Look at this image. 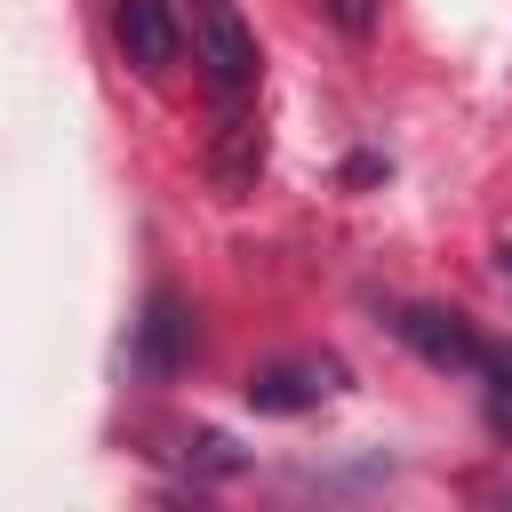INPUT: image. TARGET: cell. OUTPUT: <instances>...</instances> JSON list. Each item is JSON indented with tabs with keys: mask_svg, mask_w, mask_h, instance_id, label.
Listing matches in <instances>:
<instances>
[{
	"mask_svg": "<svg viewBox=\"0 0 512 512\" xmlns=\"http://www.w3.org/2000/svg\"><path fill=\"white\" fill-rule=\"evenodd\" d=\"M176 24L192 32V64L216 96V176L224 192H240L264 160V136H256V80H264V48L248 32V16L232 0H176Z\"/></svg>",
	"mask_w": 512,
	"mask_h": 512,
	"instance_id": "1",
	"label": "cell"
},
{
	"mask_svg": "<svg viewBox=\"0 0 512 512\" xmlns=\"http://www.w3.org/2000/svg\"><path fill=\"white\" fill-rule=\"evenodd\" d=\"M136 376L144 384H168L184 360H192V304L176 296V288H152L144 296V320H136Z\"/></svg>",
	"mask_w": 512,
	"mask_h": 512,
	"instance_id": "4",
	"label": "cell"
},
{
	"mask_svg": "<svg viewBox=\"0 0 512 512\" xmlns=\"http://www.w3.org/2000/svg\"><path fill=\"white\" fill-rule=\"evenodd\" d=\"M496 272H504V280H512V240H504V248H496Z\"/></svg>",
	"mask_w": 512,
	"mask_h": 512,
	"instance_id": "7",
	"label": "cell"
},
{
	"mask_svg": "<svg viewBox=\"0 0 512 512\" xmlns=\"http://www.w3.org/2000/svg\"><path fill=\"white\" fill-rule=\"evenodd\" d=\"M328 8V24L344 32V40H368L376 32V0H320Z\"/></svg>",
	"mask_w": 512,
	"mask_h": 512,
	"instance_id": "6",
	"label": "cell"
},
{
	"mask_svg": "<svg viewBox=\"0 0 512 512\" xmlns=\"http://www.w3.org/2000/svg\"><path fill=\"white\" fill-rule=\"evenodd\" d=\"M240 392H248L256 416H304V408H320L328 392H344V360H328V352H280V360L248 368Z\"/></svg>",
	"mask_w": 512,
	"mask_h": 512,
	"instance_id": "3",
	"label": "cell"
},
{
	"mask_svg": "<svg viewBox=\"0 0 512 512\" xmlns=\"http://www.w3.org/2000/svg\"><path fill=\"white\" fill-rule=\"evenodd\" d=\"M392 336H400L424 368H448V376H488V368H496V352L480 344V328H472L464 312H448V304H400V312H392Z\"/></svg>",
	"mask_w": 512,
	"mask_h": 512,
	"instance_id": "2",
	"label": "cell"
},
{
	"mask_svg": "<svg viewBox=\"0 0 512 512\" xmlns=\"http://www.w3.org/2000/svg\"><path fill=\"white\" fill-rule=\"evenodd\" d=\"M112 40L128 56V72L160 80L184 48V24H176V0H112Z\"/></svg>",
	"mask_w": 512,
	"mask_h": 512,
	"instance_id": "5",
	"label": "cell"
}]
</instances>
